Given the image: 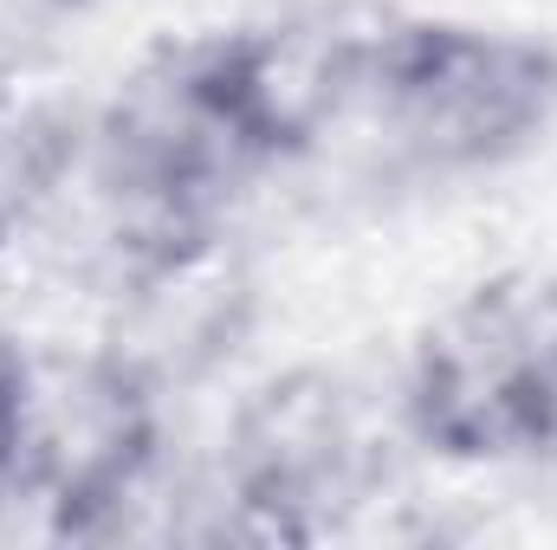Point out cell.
I'll use <instances>...</instances> for the list:
<instances>
[{"label":"cell","instance_id":"obj_1","mask_svg":"<svg viewBox=\"0 0 557 550\" xmlns=\"http://www.w3.org/2000/svg\"><path fill=\"white\" fill-rule=\"evenodd\" d=\"M169 402L111 343L20 350L0 396V525L98 545L169 486Z\"/></svg>","mask_w":557,"mask_h":550},{"label":"cell","instance_id":"obj_2","mask_svg":"<svg viewBox=\"0 0 557 550\" xmlns=\"http://www.w3.org/2000/svg\"><path fill=\"white\" fill-rule=\"evenodd\" d=\"M557 130V46L473 20H383L357 39L344 137L389 175L467 182L532 155Z\"/></svg>","mask_w":557,"mask_h":550},{"label":"cell","instance_id":"obj_5","mask_svg":"<svg viewBox=\"0 0 557 550\" xmlns=\"http://www.w3.org/2000/svg\"><path fill=\"white\" fill-rule=\"evenodd\" d=\"M91 111L46 91L0 78V260L46 240L59 208L78 188Z\"/></svg>","mask_w":557,"mask_h":550},{"label":"cell","instance_id":"obj_4","mask_svg":"<svg viewBox=\"0 0 557 550\" xmlns=\"http://www.w3.org/2000/svg\"><path fill=\"white\" fill-rule=\"evenodd\" d=\"M201 492L208 538L318 545L383 492V434L344 376L285 370L234 409Z\"/></svg>","mask_w":557,"mask_h":550},{"label":"cell","instance_id":"obj_3","mask_svg":"<svg viewBox=\"0 0 557 550\" xmlns=\"http://www.w3.org/2000/svg\"><path fill=\"white\" fill-rule=\"evenodd\" d=\"M396 421L447 466H532L557 453V273L512 266L421 324Z\"/></svg>","mask_w":557,"mask_h":550}]
</instances>
